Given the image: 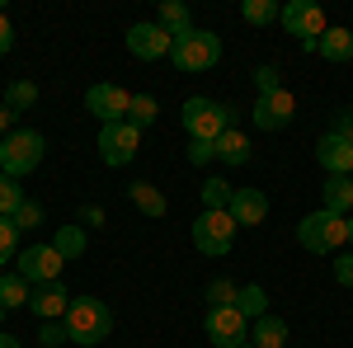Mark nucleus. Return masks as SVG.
Returning <instances> with one entry per match:
<instances>
[{
	"mask_svg": "<svg viewBox=\"0 0 353 348\" xmlns=\"http://www.w3.org/2000/svg\"><path fill=\"white\" fill-rule=\"evenodd\" d=\"M334 283L339 287H353V249H339L334 254Z\"/></svg>",
	"mask_w": 353,
	"mask_h": 348,
	"instance_id": "obj_35",
	"label": "nucleus"
},
{
	"mask_svg": "<svg viewBox=\"0 0 353 348\" xmlns=\"http://www.w3.org/2000/svg\"><path fill=\"white\" fill-rule=\"evenodd\" d=\"M231 193H236V188L226 184V179H203V212H226V207H231Z\"/></svg>",
	"mask_w": 353,
	"mask_h": 348,
	"instance_id": "obj_26",
	"label": "nucleus"
},
{
	"mask_svg": "<svg viewBox=\"0 0 353 348\" xmlns=\"http://www.w3.org/2000/svg\"><path fill=\"white\" fill-rule=\"evenodd\" d=\"M203 334H208L212 348H241V344H250V320H245L236 306H208Z\"/></svg>",
	"mask_w": 353,
	"mask_h": 348,
	"instance_id": "obj_8",
	"label": "nucleus"
},
{
	"mask_svg": "<svg viewBox=\"0 0 353 348\" xmlns=\"http://www.w3.org/2000/svg\"><path fill=\"white\" fill-rule=\"evenodd\" d=\"M14 245H19V226H14V216H0V264L19 259V254H14Z\"/></svg>",
	"mask_w": 353,
	"mask_h": 348,
	"instance_id": "obj_32",
	"label": "nucleus"
},
{
	"mask_svg": "<svg viewBox=\"0 0 353 348\" xmlns=\"http://www.w3.org/2000/svg\"><path fill=\"white\" fill-rule=\"evenodd\" d=\"M38 344H43V348H61V344H71V334H66V325H61V320H43Z\"/></svg>",
	"mask_w": 353,
	"mask_h": 348,
	"instance_id": "obj_34",
	"label": "nucleus"
},
{
	"mask_svg": "<svg viewBox=\"0 0 353 348\" xmlns=\"http://www.w3.org/2000/svg\"><path fill=\"white\" fill-rule=\"evenodd\" d=\"M250 118H254V127H259V132H283V127L297 118V99H292V90L259 94V99H254V108H250Z\"/></svg>",
	"mask_w": 353,
	"mask_h": 348,
	"instance_id": "obj_11",
	"label": "nucleus"
},
{
	"mask_svg": "<svg viewBox=\"0 0 353 348\" xmlns=\"http://www.w3.org/2000/svg\"><path fill=\"white\" fill-rule=\"evenodd\" d=\"M156 113H161V108H156L151 94H132V108H128V123H132V127H151Z\"/></svg>",
	"mask_w": 353,
	"mask_h": 348,
	"instance_id": "obj_30",
	"label": "nucleus"
},
{
	"mask_svg": "<svg viewBox=\"0 0 353 348\" xmlns=\"http://www.w3.org/2000/svg\"><path fill=\"white\" fill-rule=\"evenodd\" d=\"M128 193H132L137 212H146V216H165V212H170V203H165V193H161L156 184H146V179H137V184L128 188Z\"/></svg>",
	"mask_w": 353,
	"mask_h": 348,
	"instance_id": "obj_23",
	"label": "nucleus"
},
{
	"mask_svg": "<svg viewBox=\"0 0 353 348\" xmlns=\"http://www.w3.org/2000/svg\"><path fill=\"white\" fill-rule=\"evenodd\" d=\"M250 344L254 348H288V320L283 316H259V320L250 325Z\"/></svg>",
	"mask_w": 353,
	"mask_h": 348,
	"instance_id": "obj_17",
	"label": "nucleus"
},
{
	"mask_svg": "<svg viewBox=\"0 0 353 348\" xmlns=\"http://www.w3.org/2000/svg\"><path fill=\"white\" fill-rule=\"evenodd\" d=\"M254 85H259V94L283 90V85H278V66H259V71H254Z\"/></svg>",
	"mask_w": 353,
	"mask_h": 348,
	"instance_id": "obj_37",
	"label": "nucleus"
},
{
	"mask_svg": "<svg viewBox=\"0 0 353 348\" xmlns=\"http://www.w3.org/2000/svg\"><path fill=\"white\" fill-rule=\"evenodd\" d=\"M66 334H71V344H104L113 329V311L99 301V296H71V311H66Z\"/></svg>",
	"mask_w": 353,
	"mask_h": 348,
	"instance_id": "obj_2",
	"label": "nucleus"
},
{
	"mask_svg": "<svg viewBox=\"0 0 353 348\" xmlns=\"http://www.w3.org/2000/svg\"><path fill=\"white\" fill-rule=\"evenodd\" d=\"M203 296H208V306H236V296H241V287H236L231 278H212Z\"/></svg>",
	"mask_w": 353,
	"mask_h": 348,
	"instance_id": "obj_31",
	"label": "nucleus"
},
{
	"mask_svg": "<svg viewBox=\"0 0 353 348\" xmlns=\"http://www.w3.org/2000/svg\"><path fill=\"white\" fill-rule=\"evenodd\" d=\"M43 151H48L43 132H33V127H14V132L0 141V174H10V179L33 174V170L43 165Z\"/></svg>",
	"mask_w": 353,
	"mask_h": 348,
	"instance_id": "obj_4",
	"label": "nucleus"
},
{
	"mask_svg": "<svg viewBox=\"0 0 353 348\" xmlns=\"http://www.w3.org/2000/svg\"><path fill=\"white\" fill-rule=\"evenodd\" d=\"M236 311H241L245 320L254 325L259 316H269V292H264L259 283H245V287H241V296H236Z\"/></svg>",
	"mask_w": 353,
	"mask_h": 348,
	"instance_id": "obj_24",
	"label": "nucleus"
},
{
	"mask_svg": "<svg viewBox=\"0 0 353 348\" xmlns=\"http://www.w3.org/2000/svg\"><path fill=\"white\" fill-rule=\"evenodd\" d=\"M156 24H161L170 38H184V33L198 28L193 24V10L184 5V0H161V19H156Z\"/></svg>",
	"mask_w": 353,
	"mask_h": 348,
	"instance_id": "obj_19",
	"label": "nucleus"
},
{
	"mask_svg": "<svg viewBox=\"0 0 353 348\" xmlns=\"http://www.w3.org/2000/svg\"><path fill=\"white\" fill-rule=\"evenodd\" d=\"M179 123H184L189 141H217L221 132H231V127H236V113L221 104V99H203V94H193V99H184Z\"/></svg>",
	"mask_w": 353,
	"mask_h": 348,
	"instance_id": "obj_3",
	"label": "nucleus"
},
{
	"mask_svg": "<svg viewBox=\"0 0 353 348\" xmlns=\"http://www.w3.org/2000/svg\"><path fill=\"white\" fill-rule=\"evenodd\" d=\"M349 245H353V216H349Z\"/></svg>",
	"mask_w": 353,
	"mask_h": 348,
	"instance_id": "obj_43",
	"label": "nucleus"
},
{
	"mask_svg": "<svg viewBox=\"0 0 353 348\" xmlns=\"http://www.w3.org/2000/svg\"><path fill=\"white\" fill-rule=\"evenodd\" d=\"M52 249L61 254V259H81L85 254V226L76 221V226H57L52 231Z\"/></svg>",
	"mask_w": 353,
	"mask_h": 348,
	"instance_id": "obj_25",
	"label": "nucleus"
},
{
	"mask_svg": "<svg viewBox=\"0 0 353 348\" xmlns=\"http://www.w3.org/2000/svg\"><path fill=\"white\" fill-rule=\"evenodd\" d=\"M0 348H19V339L14 334H0Z\"/></svg>",
	"mask_w": 353,
	"mask_h": 348,
	"instance_id": "obj_42",
	"label": "nucleus"
},
{
	"mask_svg": "<svg viewBox=\"0 0 353 348\" xmlns=\"http://www.w3.org/2000/svg\"><path fill=\"white\" fill-rule=\"evenodd\" d=\"M297 245L306 254H339L349 245V216H334V212H306L297 221Z\"/></svg>",
	"mask_w": 353,
	"mask_h": 348,
	"instance_id": "obj_1",
	"label": "nucleus"
},
{
	"mask_svg": "<svg viewBox=\"0 0 353 348\" xmlns=\"http://www.w3.org/2000/svg\"><path fill=\"white\" fill-rule=\"evenodd\" d=\"M28 311H33L38 320H66V311H71V292L61 287V278H57V283H38L33 296H28Z\"/></svg>",
	"mask_w": 353,
	"mask_h": 348,
	"instance_id": "obj_14",
	"label": "nucleus"
},
{
	"mask_svg": "<svg viewBox=\"0 0 353 348\" xmlns=\"http://www.w3.org/2000/svg\"><path fill=\"white\" fill-rule=\"evenodd\" d=\"M81 226H104V207H99V203H85L81 207Z\"/></svg>",
	"mask_w": 353,
	"mask_h": 348,
	"instance_id": "obj_39",
	"label": "nucleus"
},
{
	"mask_svg": "<svg viewBox=\"0 0 353 348\" xmlns=\"http://www.w3.org/2000/svg\"><path fill=\"white\" fill-rule=\"evenodd\" d=\"M241 348H254V344H241Z\"/></svg>",
	"mask_w": 353,
	"mask_h": 348,
	"instance_id": "obj_44",
	"label": "nucleus"
},
{
	"mask_svg": "<svg viewBox=\"0 0 353 348\" xmlns=\"http://www.w3.org/2000/svg\"><path fill=\"white\" fill-rule=\"evenodd\" d=\"M334 132H339V136H344V141L353 146V108H344V113L334 118Z\"/></svg>",
	"mask_w": 353,
	"mask_h": 348,
	"instance_id": "obj_40",
	"label": "nucleus"
},
{
	"mask_svg": "<svg viewBox=\"0 0 353 348\" xmlns=\"http://www.w3.org/2000/svg\"><path fill=\"white\" fill-rule=\"evenodd\" d=\"M170 61H174L179 71H189V76L212 71V66L221 61V38L212 33V28H193V33H184V38H174Z\"/></svg>",
	"mask_w": 353,
	"mask_h": 348,
	"instance_id": "obj_5",
	"label": "nucleus"
},
{
	"mask_svg": "<svg viewBox=\"0 0 353 348\" xmlns=\"http://www.w3.org/2000/svg\"><path fill=\"white\" fill-rule=\"evenodd\" d=\"M283 10H278V0H241V19L245 24H254V28H264L273 24Z\"/></svg>",
	"mask_w": 353,
	"mask_h": 348,
	"instance_id": "obj_27",
	"label": "nucleus"
},
{
	"mask_svg": "<svg viewBox=\"0 0 353 348\" xmlns=\"http://www.w3.org/2000/svg\"><path fill=\"white\" fill-rule=\"evenodd\" d=\"M10 48H14V24H10V14L0 10V57L10 52Z\"/></svg>",
	"mask_w": 353,
	"mask_h": 348,
	"instance_id": "obj_38",
	"label": "nucleus"
},
{
	"mask_svg": "<svg viewBox=\"0 0 353 348\" xmlns=\"http://www.w3.org/2000/svg\"><path fill=\"white\" fill-rule=\"evenodd\" d=\"M170 48H174V38L161 24H132L128 28V52L137 61H161V57H170Z\"/></svg>",
	"mask_w": 353,
	"mask_h": 348,
	"instance_id": "obj_13",
	"label": "nucleus"
},
{
	"mask_svg": "<svg viewBox=\"0 0 353 348\" xmlns=\"http://www.w3.org/2000/svg\"><path fill=\"white\" fill-rule=\"evenodd\" d=\"M19 207H24V188H19V179L0 174V216H14Z\"/></svg>",
	"mask_w": 353,
	"mask_h": 348,
	"instance_id": "obj_29",
	"label": "nucleus"
},
{
	"mask_svg": "<svg viewBox=\"0 0 353 348\" xmlns=\"http://www.w3.org/2000/svg\"><path fill=\"white\" fill-rule=\"evenodd\" d=\"M316 161L325 165V174H353V146L330 127V132L316 141Z\"/></svg>",
	"mask_w": 353,
	"mask_h": 348,
	"instance_id": "obj_16",
	"label": "nucleus"
},
{
	"mask_svg": "<svg viewBox=\"0 0 353 348\" xmlns=\"http://www.w3.org/2000/svg\"><path fill=\"white\" fill-rule=\"evenodd\" d=\"M85 108L99 118V127H104V123H123V118H128V108H132V94H128L123 85H113V81H99V85H90Z\"/></svg>",
	"mask_w": 353,
	"mask_h": 348,
	"instance_id": "obj_12",
	"label": "nucleus"
},
{
	"mask_svg": "<svg viewBox=\"0 0 353 348\" xmlns=\"http://www.w3.org/2000/svg\"><path fill=\"white\" fill-rule=\"evenodd\" d=\"M321 207L334 216H353V179L349 174H330L325 179V203Z\"/></svg>",
	"mask_w": 353,
	"mask_h": 348,
	"instance_id": "obj_18",
	"label": "nucleus"
},
{
	"mask_svg": "<svg viewBox=\"0 0 353 348\" xmlns=\"http://www.w3.org/2000/svg\"><path fill=\"white\" fill-rule=\"evenodd\" d=\"M33 296V283H24L19 273H0V311H19Z\"/></svg>",
	"mask_w": 353,
	"mask_h": 348,
	"instance_id": "obj_21",
	"label": "nucleus"
},
{
	"mask_svg": "<svg viewBox=\"0 0 353 348\" xmlns=\"http://www.w3.org/2000/svg\"><path fill=\"white\" fill-rule=\"evenodd\" d=\"M10 132H14V113L5 108V99H0V141H5Z\"/></svg>",
	"mask_w": 353,
	"mask_h": 348,
	"instance_id": "obj_41",
	"label": "nucleus"
},
{
	"mask_svg": "<svg viewBox=\"0 0 353 348\" xmlns=\"http://www.w3.org/2000/svg\"><path fill=\"white\" fill-rule=\"evenodd\" d=\"M316 52L325 57V61H353V33L349 28H325L321 43H316Z\"/></svg>",
	"mask_w": 353,
	"mask_h": 348,
	"instance_id": "obj_20",
	"label": "nucleus"
},
{
	"mask_svg": "<svg viewBox=\"0 0 353 348\" xmlns=\"http://www.w3.org/2000/svg\"><path fill=\"white\" fill-rule=\"evenodd\" d=\"M208 161H217V146H212V141H189V165L203 170Z\"/></svg>",
	"mask_w": 353,
	"mask_h": 348,
	"instance_id": "obj_36",
	"label": "nucleus"
},
{
	"mask_svg": "<svg viewBox=\"0 0 353 348\" xmlns=\"http://www.w3.org/2000/svg\"><path fill=\"white\" fill-rule=\"evenodd\" d=\"M61 254H57L52 245H28V249H19V259H14V273L24 278V283H57L61 278Z\"/></svg>",
	"mask_w": 353,
	"mask_h": 348,
	"instance_id": "obj_10",
	"label": "nucleus"
},
{
	"mask_svg": "<svg viewBox=\"0 0 353 348\" xmlns=\"http://www.w3.org/2000/svg\"><path fill=\"white\" fill-rule=\"evenodd\" d=\"M33 104H38V85L33 81H14L5 90V108H10V113H28Z\"/></svg>",
	"mask_w": 353,
	"mask_h": 348,
	"instance_id": "obj_28",
	"label": "nucleus"
},
{
	"mask_svg": "<svg viewBox=\"0 0 353 348\" xmlns=\"http://www.w3.org/2000/svg\"><path fill=\"white\" fill-rule=\"evenodd\" d=\"M212 146H217V161L221 165H245V161H250V136L236 132V127H231V132H221Z\"/></svg>",
	"mask_w": 353,
	"mask_h": 348,
	"instance_id": "obj_22",
	"label": "nucleus"
},
{
	"mask_svg": "<svg viewBox=\"0 0 353 348\" xmlns=\"http://www.w3.org/2000/svg\"><path fill=\"white\" fill-rule=\"evenodd\" d=\"M14 226H19V236H24V231H38V226H43V203L24 198V207L14 212Z\"/></svg>",
	"mask_w": 353,
	"mask_h": 348,
	"instance_id": "obj_33",
	"label": "nucleus"
},
{
	"mask_svg": "<svg viewBox=\"0 0 353 348\" xmlns=\"http://www.w3.org/2000/svg\"><path fill=\"white\" fill-rule=\"evenodd\" d=\"M226 212H231L236 226H259V221L269 216V193H264V188H236Z\"/></svg>",
	"mask_w": 353,
	"mask_h": 348,
	"instance_id": "obj_15",
	"label": "nucleus"
},
{
	"mask_svg": "<svg viewBox=\"0 0 353 348\" xmlns=\"http://www.w3.org/2000/svg\"><path fill=\"white\" fill-rule=\"evenodd\" d=\"M94 146H99V161H104V165L123 170V165H132L137 151H141V127H132L128 118H123V123H104Z\"/></svg>",
	"mask_w": 353,
	"mask_h": 348,
	"instance_id": "obj_7",
	"label": "nucleus"
},
{
	"mask_svg": "<svg viewBox=\"0 0 353 348\" xmlns=\"http://www.w3.org/2000/svg\"><path fill=\"white\" fill-rule=\"evenodd\" d=\"M349 179H353V174H349Z\"/></svg>",
	"mask_w": 353,
	"mask_h": 348,
	"instance_id": "obj_45",
	"label": "nucleus"
},
{
	"mask_svg": "<svg viewBox=\"0 0 353 348\" xmlns=\"http://www.w3.org/2000/svg\"><path fill=\"white\" fill-rule=\"evenodd\" d=\"M236 245V221L231 212H198L193 221V249L208 254V259H226Z\"/></svg>",
	"mask_w": 353,
	"mask_h": 348,
	"instance_id": "obj_6",
	"label": "nucleus"
},
{
	"mask_svg": "<svg viewBox=\"0 0 353 348\" xmlns=\"http://www.w3.org/2000/svg\"><path fill=\"white\" fill-rule=\"evenodd\" d=\"M278 24L288 28L292 38H301V43H321V33H325V10L316 5V0H288L283 5V14H278Z\"/></svg>",
	"mask_w": 353,
	"mask_h": 348,
	"instance_id": "obj_9",
	"label": "nucleus"
}]
</instances>
